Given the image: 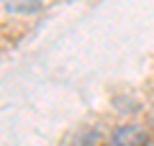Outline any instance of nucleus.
I'll return each instance as SVG.
<instances>
[{
	"label": "nucleus",
	"instance_id": "7ed1b4c3",
	"mask_svg": "<svg viewBox=\"0 0 154 146\" xmlns=\"http://www.w3.org/2000/svg\"><path fill=\"white\" fill-rule=\"evenodd\" d=\"M152 126H154V123H152Z\"/></svg>",
	"mask_w": 154,
	"mask_h": 146
},
{
	"label": "nucleus",
	"instance_id": "f257e3e1",
	"mask_svg": "<svg viewBox=\"0 0 154 146\" xmlns=\"http://www.w3.org/2000/svg\"><path fill=\"white\" fill-rule=\"evenodd\" d=\"M152 131L141 123H121L108 136V146H149Z\"/></svg>",
	"mask_w": 154,
	"mask_h": 146
},
{
	"label": "nucleus",
	"instance_id": "f03ea898",
	"mask_svg": "<svg viewBox=\"0 0 154 146\" xmlns=\"http://www.w3.org/2000/svg\"><path fill=\"white\" fill-rule=\"evenodd\" d=\"M72 146H98V131H93V128H82L80 133H75Z\"/></svg>",
	"mask_w": 154,
	"mask_h": 146
}]
</instances>
